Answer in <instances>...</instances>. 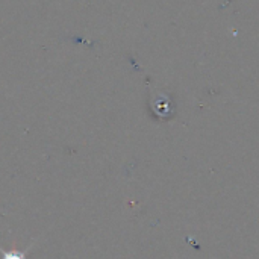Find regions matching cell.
<instances>
[{
	"instance_id": "cell-1",
	"label": "cell",
	"mask_w": 259,
	"mask_h": 259,
	"mask_svg": "<svg viewBox=\"0 0 259 259\" xmlns=\"http://www.w3.org/2000/svg\"><path fill=\"white\" fill-rule=\"evenodd\" d=\"M33 244H35V241H32L30 246L26 247L24 250H17V247H12V249L8 250V252H3V250H2V259H27L26 258V255L30 252V249L33 247Z\"/></svg>"
}]
</instances>
